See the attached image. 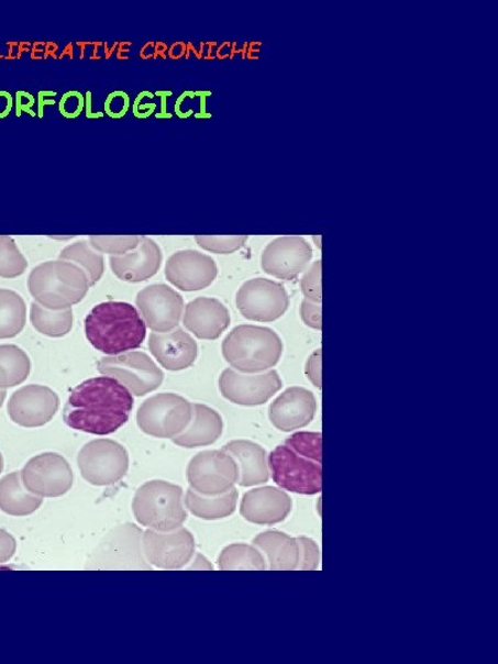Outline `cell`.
Returning <instances> with one entry per match:
<instances>
[{
  "label": "cell",
  "instance_id": "cell-1",
  "mask_svg": "<svg viewBox=\"0 0 498 664\" xmlns=\"http://www.w3.org/2000/svg\"><path fill=\"white\" fill-rule=\"evenodd\" d=\"M131 391L108 376L91 378L73 389L64 411L68 428L97 435L119 431L133 409Z\"/></svg>",
  "mask_w": 498,
  "mask_h": 664
},
{
  "label": "cell",
  "instance_id": "cell-2",
  "mask_svg": "<svg viewBox=\"0 0 498 664\" xmlns=\"http://www.w3.org/2000/svg\"><path fill=\"white\" fill-rule=\"evenodd\" d=\"M90 344L108 356L137 350L147 337V325L139 310L124 302H106L92 309L86 319Z\"/></svg>",
  "mask_w": 498,
  "mask_h": 664
},
{
  "label": "cell",
  "instance_id": "cell-3",
  "mask_svg": "<svg viewBox=\"0 0 498 664\" xmlns=\"http://www.w3.org/2000/svg\"><path fill=\"white\" fill-rule=\"evenodd\" d=\"M27 289L36 303L51 310H65L85 299L89 283L77 265L56 261L36 266L29 275Z\"/></svg>",
  "mask_w": 498,
  "mask_h": 664
},
{
  "label": "cell",
  "instance_id": "cell-4",
  "mask_svg": "<svg viewBox=\"0 0 498 664\" xmlns=\"http://www.w3.org/2000/svg\"><path fill=\"white\" fill-rule=\"evenodd\" d=\"M283 352L281 337L265 327H236L222 344L224 359L233 369L243 373H263L276 367Z\"/></svg>",
  "mask_w": 498,
  "mask_h": 664
},
{
  "label": "cell",
  "instance_id": "cell-5",
  "mask_svg": "<svg viewBox=\"0 0 498 664\" xmlns=\"http://www.w3.org/2000/svg\"><path fill=\"white\" fill-rule=\"evenodd\" d=\"M132 510L139 523L159 532L174 531L188 520L181 487L164 480L142 485L133 497Z\"/></svg>",
  "mask_w": 498,
  "mask_h": 664
},
{
  "label": "cell",
  "instance_id": "cell-6",
  "mask_svg": "<svg viewBox=\"0 0 498 664\" xmlns=\"http://www.w3.org/2000/svg\"><path fill=\"white\" fill-rule=\"evenodd\" d=\"M192 418V403L178 394L162 392L145 400L137 412L139 428L157 439H174Z\"/></svg>",
  "mask_w": 498,
  "mask_h": 664
},
{
  "label": "cell",
  "instance_id": "cell-7",
  "mask_svg": "<svg viewBox=\"0 0 498 664\" xmlns=\"http://www.w3.org/2000/svg\"><path fill=\"white\" fill-rule=\"evenodd\" d=\"M268 471L281 489L300 495H316L323 489L321 464L305 458L287 445H278L268 456Z\"/></svg>",
  "mask_w": 498,
  "mask_h": 664
},
{
  "label": "cell",
  "instance_id": "cell-8",
  "mask_svg": "<svg viewBox=\"0 0 498 664\" xmlns=\"http://www.w3.org/2000/svg\"><path fill=\"white\" fill-rule=\"evenodd\" d=\"M82 479L95 486L119 483L130 469V455L122 444L112 440L87 443L78 455Z\"/></svg>",
  "mask_w": 498,
  "mask_h": 664
},
{
  "label": "cell",
  "instance_id": "cell-9",
  "mask_svg": "<svg viewBox=\"0 0 498 664\" xmlns=\"http://www.w3.org/2000/svg\"><path fill=\"white\" fill-rule=\"evenodd\" d=\"M98 368L101 375L118 379L136 397L147 396L158 389L164 379L163 372L155 362L139 351L103 357Z\"/></svg>",
  "mask_w": 498,
  "mask_h": 664
},
{
  "label": "cell",
  "instance_id": "cell-10",
  "mask_svg": "<svg viewBox=\"0 0 498 664\" xmlns=\"http://www.w3.org/2000/svg\"><path fill=\"white\" fill-rule=\"evenodd\" d=\"M235 303L247 320L273 323L286 314L290 302L284 285L267 278H253L239 288Z\"/></svg>",
  "mask_w": 498,
  "mask_h": 664
},
{
  "label": "cell",
  "instance_id": "cell-11",
  "mask_svg": "<svg viewBox=\"0 0 498 664\" xmlns=\"http://www.w3.org/2000/svg\"><path fill=\"white\" fill-rule=\"evenodd\" d=\"M191 489L202 495H222L233 489L239 480L237 464L225 451H204L196 454L188 466Z\"/></svg>",
  "mask_w": 498,
  "mask_h": 664
},
{
  "label": "cell",
  "instance_id": "cell-12",
  "mask_svg": "<svg viewBox=\"0 0 498 664\" xmlns=\"http://www.w3.org/2000/svg\"><path fill=\"white\" fill-rule=\"evenodd\" d=\"M283 389V379L276 370L243 373L226 368L220 377L224 399L242 407H258Z\"/></svg>",
  "mask_w": 498,
  "mask_h": 664
},
{
  "label": "cell",
  "instance_id": "cell-13",
  "mask_svg": "<svg viewBox=\"0 0 498 664\" xmlns=\"http://www.w3.org/2000/svg\"><path fill=\"white\" fill-rule=\"evenodd\" d=\"M20 474L26 489L43 498L66 495L75 480L69 463L57 453L34 456Z\"/></svg>",
  "mask_w": 498,
  "mask_h": 664
},
{
  "label": "cell",
  "instance_id": "cell-14",
  "mask_svg": "<svg viewBox=\"0 0 498 664\" xmlns=\"http://www.w3.org/2000/svg\"><path fill=\"white\" fill-rule=\"evenodd\" d=\"M142 550L151 565L179 569L188 565L195 554V538L182 527L170 532L148 529L142 536Z\"/></svg>",
  "mask_w": 498,
  "mask_h": 664
},
{
  "label": "cell",
  "instance_id": "cell-15",
  "mask_svg": "<svg viewBox=\"0 0 498 664\" xmlns=\"http://www.w3.org/2000/svg\"><path fill=\"white\" fill-rule=\"evenodd\" d=\"M313 257V248L302 236H279L269 243L262 255L264 273L284 281H292L303 274Z\"/></svg>",
  "mask_w": 498,
  "mask_h": 664
},
{
  "label": "cell",
  "instance_id": "cell-16",
  "mask_svg": "<svg viewBox=\"0 0 498 664\" xmlns=\"http://www.w3.org/2000/svg\"><path fill=\"white\" fill-rule=\"evenodd\" d=\"M140 314L154 332H168L179 327L184 314V299L166 285H152L136 298Z\"/></svg>",
  "mask_w": 498,
  "mask_h": 664
},
{
  "label": "cell",
  "instance_id": "cell-17",
  "mask_svg": "<svg viewBox=\"0 0 498 664\" xmlns=\"http://www.w3.org/2000/svg\"><path fill=\"white\" fill-rule=\"evenodd\" d=\"M59 408L57 394L45 386H26L15 391L8 402L10 419L26 429L43 428Z\"/></svg>",
  "mask_w": 498,
  "mask_h": 664
},
{
  "label": "cell",
  "instance_id": "cell-18",
  "mask_svg": "<svg viewBox=\"0 0 498 664\" xmlns=\"http://www.w3.org/2000/svg\"><path fill=\"white\" fill-rule=\"evenodd\" d=\"M218 276V266L209 255L196 251L173 254L165 265V277L184 292L210 287Z\"/></svg>",
  "mask_w": 498,
  "mask_h": 664
},
{
  "label": "cell",
  "instance_id": "cell-19",
  "mask_svg": "<svg viewBox=\"0 0 498 664\" xmlns=\"http://www.w3.org/2000/svg\"><path fill=\"white\" fill-rule=\"evenodd\" d=\"M317 413L314 394L302 387L286 389L269 407L268 418L283 432L305 429Z\"/></svg>",
  "mask_w": 498,
  "mask_h": 664
},
{
  "label": "cell",
  "instance_id": "cell-20",
  "mask_svg": "<svg viewBox=\"0 0 498 664\" xmlns=\"http://www.w3.org/2000/svg\"><path fill=\"white\" fill-rule=\"evenodd\" d=\"M292 507V498L284 490L274 486H264L243 496L241 514L247 522L274 525L285 522Z\"/></svg>",
  "mask_w": 498,
  "mask_h": 664
},
{
  "label": "cell",
  "instance_id": "cell-21",
  "mask_svg": "<svg viewBox=\"0 0 498 664\" xmlns=\"http://www.w3.org/2000/svg\"><path fill=\"white\" fill-rule=\"evenodd\" d=\"M150 350L159 365L170 372L190 368L197 356V342L181 328L168 332H153L150 336Z\"/></svg>",
  "mask_w": 498,
  "mask_h": 664
},
{
  "label": "cell",
  "instance_id": "cell-22",
  "mask_svg": "<svg viewBox=\"0 0 498 664\" xmlns=\"http://www.w3.org/2000/svg\"><path fill=\"white\" fill-rule=\"evenodd\" d=\"M182 323L197 339L217 340L231 325L230 310L214 298H197L186 306Z\"/></svg>",
  "mask_w": 498,
  "mask_h": 664
},
{
  "label": "cell",
  "instance_id": "cell-23",
  "mask_svg": "<svg viewBox=\"0 0 498 664\" xmlns=\"http://www.w3.org/2000/svg\"><path fill=\"white\" fill-rule=\"evenodd\" d=\"M163 262L161 246L147 236H142L137 248L121 256H111L113 275L121 281L139 284L158 274Z\"/></svg>",
  "mask_w": 498,
  "mask_h": 664
},
{
  "label": "cell",
  "instance_id": "cell-24",
  "mask_svg": "<svg viewBox=\"0 0 498 664\" xmlns=\"http://www.w3.org/2000/svg\"><path fill=\"white\" fill-rule=\"evenodd\" d=\"M223 419L214 409L203 403H192V418L188 428L173 439L182 449L207 447L221 439Z\"/></svg>",
  "mask_w": 498,
  "mask_h": 664
},
{
  "label": "cell",
  "instance_id": "cell-25",
  "mask_svg": "<svg viewBox=\"0 0 498 664\" xmlns=\"http://www.w3.org/2000/svg\"><path fill=\"white\" fill-rule=\"evenodd\" d=\"M223 451L230 453L237 464L239 485L252 487L268 482L267 455L261 444L236 440L225 444Z\"/></svg>",
  "mask_w": 498,
  "mask_h": 664
},
{
  "label": "cell",
  "instance_id": "cell-26",
  "mask_svg": "<svg viewBox=\"0 0 498 664\" xmlns=\"http://www.w3.org/2000/svg\"><path fill=\"white\" fill-rule=\"evenodd\" d=\"M272 569H296L299 562L297 539L278 531H268L254 539Z\"/></svg>",
  "mask_w": 498,
  "mask_h": 664
},
{
  "label": "cell",
  "instance_id": "cell-27",
  "mask_svg": "<svg viewBox=\"0 0 498 664\" xmlns=\"http://www.w3.org/2000/svg\"><path fill=\"white\" fill-rule=\"evenodd\" d=\"M43 497L30 493L22 474H8L0 479V510L9 516L25 517L35 513L43 506Z\"/></svg>",
  "mask_w": 498,
  "mask_h": 664
},
{
  "label": "cell",
  "instance_id": "cell-28",
  "mask_svg": "<svg viewBox=\"0 0 498 664\" xmlns=\"http://www.w3.org/2000/svg\"><path fill=\"white\" fill-rule=\"evenodd\" d=\"M239 493L236 489L222 495H202L189 490L185 497V506L196 517L204 521L222 520L232 516L236 510Z\"/></svg>",
  "mask_w": 498,
  "mask_h": 664
},
{
  "label": "cell",
  "instance_id": "cell-29",
  "mask_svg": "<svg viewBox=\"0 0 498 664\" xmlns=\"http://www.w3.org/2000/svg\"><path fill=\"white\" fill-rule=\"evenodd\" d=\"M25 324V300L14 290L0 288V340L18 336Z\"/></svg>",
  "mask_w": 498,
  "mask_h": 664
},
{
  "label": "cell",
  "instance_id": "cell-30",
  "mask_svg": "<svg viewBox=\"0 0 498 664\" xmlns=\"http://www.w3.org/2000/svg\"><path fill=\"white\" fill-rule=\"evenodd\" d=\"M30 372L31 361L24 350L15 345H0V389L20 386Z\"/></svg>",
  "mask_w": 498,
  "mask_h": 664
},
{
  "label": "cell",
  "instance_id": "cell-31",
  "mask_svg": "<svg viewBox=\"0 0 498 664\" xmlns=\"http://www.w3.org/2000/svg\"><path fill=\"white\" fill-rule=\"evenodd\" d=\"M59 261L77 265L85 272L89 287L97 285L106 273V261L88 242L70 244L59 254Z\"/></svg>",
  "mask_w": 498,
  "mask_h": 664
},
{
  "label": "cell",
  "instance_id": "cell-32",
  "mask_svg": "<svg viewBox=\"0 0 498 664\" xmlns=\"http://www.w3.org/2000/svg\"><path fill=\"white\" fill-rule=\"evenodd\" d=\"M30 319L40 334L49 337L65 336L73 328L71 309L51 310L35 302L31 306Z\"/></svg>",
  "mask_w": 498,
  "mask_h": 664
},
{
  "label": "cell",
  "instance_id": "cell-33",
  "mask_svg": "<svg viewBox=\"0 0 498 664\" xmlns=\"http://www.w3.org/2000/svg\"><path fill=\"white\" fill-rule=\"evenodd\" d=\"M221 569H265L264 554L255 545L232 544L223 549L218 558Z\"/></svg>",
  "mask_w": 498,
  "mask_h": 664
},
{
  "label": "cell",
  "instance_id": "cell-34",
  "mask_svg": "<svg viewBox=\"0 0 498 664\" xmlns=\"http://www.w3.org/2000/svg\"><path fill=\"white\" fill-rule=\"evenodd\" d=\"M27 268V261L19 251L13 237L0 235V277L15 278Z\"/></svg>",
  "mask_w": 498,
  "mask_h": 664
},
{
  "label": "cell",
  "instance_id": "cell-35",
  "mask_svg": "<svg viewBox=\"0 0 498 664\" xmlns=\"http://www.w3.org/2000/svg\"><path fill=\"white\" fill-rule=\"evenodd\" d=\"M141 241L139 235H95L90 237V245L100 254L121 256L137 248Z\"/></svg>",
  "mask_w": 498,
  "mask_h": 664
},
{
  "label": "cell",
  "instance_id": "cell-36",
  "mask_svg": "<svg viewBox=\"0 0 498 664\" xmlns=\"http://www.w3.org/2000/svg\"><path fill=\"white\" fill-rule=\"evenodd\" d=\"M286 445L305 458L323 462V435L320 432H296L287 439Z\"/></svg>",
  "mask_w": 498,
  "mask_h": 664
},
{
  "label": "cell",
  "instance_id": "cell-37",
  "mask_svg": "<svg viewBox=\"0 0 498 664\" xmlns=\"http://www.w3.org/2000/svg\"><path fill=\"white\" fill-rule=\"evenodd\" d=\"M247 239L246 235H199L195 236V242L206 252L231 255L241 251Z\"/></svg>",
  "mask_w": 498,
  "mask_h": 664
},
{
  "label": "cell",
  "instance_id": "cell-38",
  "mask_svg": "<svg viewBox=\"0 0 498 664\" xmlns=\"http://www.w3.org/2000/svg\"><path fill=\"white\" fill-rule=\"evenodd\" d=\"M321 268H323V265H321L320 261L311 264L310 267L307 268L302 279H300V290H302L306 299L316 303H321V299H323V290H321Z\"/></svg>",
  "mask_w": 498,
  "mask_h": 664
},
{
  "label": "cell",
  "instance_id": "cell-39",
  "mask_svg": "<svg viewBox=\"0 0 498 664\" xmlns=\"http://www.w3.org/2000/svg\"><path fill=\"white\" fill-rule=\"evenodd\" d=\"M299 546L298 569H317L320 564V549L313 539L297 538Z\"/></svg>",
  "mask_w": 498,
  "mask_h": 664
},
{
  "label": "cell",
  "instance_id": "cell-40",
  "mask_svg": "<svg viewBox=\"0 0 498 664\" xmlns=\"http://www.w3.org/2000/svg\"><path fill=\"white\" fill-rule=\"evenodd\" d=\"M300 318L303 323L316 330L323 328V310H321V303L311 302V300L305 299L300 305Z\"/></svg>",
  "mask_w": 498,
  "mask_h": 664
},
{
  "label": "cell",
  "instance_id": "cell-41",
  "mask_svg": "<svg viewBox=\"0 0 498 664\" xmlns=\"http://www.w3.org/2000/svg\"><path fill=\"white\" fill-rule=\"evenodd\" d=\"M130 107V98L126 92L115 91L106 101V111L109 117L120 119L126 115Z\"/></svg>",
  "mask_w": 498,
  "mask_h": 664
},
{
  "label": "cell",
  "instance_id": "cell-42",
  "mask_svg": "<svg viewBox=\"0 0 498 664\" xmlns=\"http://www.w3.org/2000/svg\"><path fill=\"white\" fill-rule=\"evenodd\" d=\"M82 106H85V101H82V97L79 92L70 91L62 98L59 111L65 118L75 119L79 115Z\"/></svg>",
  "mask_w": 498,
  "mask_h": 664
},
{
  "label": "cell",
  "instance_id": "cell-43",
  "mask_svg": "<svg viewBox=\"0 0 498 664\" xmlns=\"http://www.w3.org/2000/svg\"><path fill=\"white\" fill-rule=\"evenodd\" d=\"M321 367H323V352L319 348L311 354L306 366L308 379L319 389L321 388Z\"/></svg>",
  "mask_w": 498,
  "mask_h": 664
},
{
  "label": "cell",
  "instance_id": "cell-44",
  "mask_svg": "<svg viewBox=\"0 0 498 664\" xmlns=\"http://www.w3.org/2000/svg\"><path fill=\"white\" fill-rule=\"evenodd\" d=\"M15 552V538L4 531V529H0V564L8 563L14 556Z\"/></svg>",
  "mask_w": 498,
  "mask_h": 664
},
{
  "label": "cell",
  "instance_id": "cell-45",
  "mask_svg": "<svg viewBox=\"0 0 498 664\" xmlns=\"http://www.w3.org/2000/svg\"><path fill=\"white\" fill-rule=\"evenodd\" d=\"M12 107V97H10L7 91H0V119L8 117Z\"/></svg>",
  "mask_w": 498,
  "mask_h": 664
},
{
  "label": "cell",
  "instance_id": "cell-46",
  "mask_svg": "<svg viewBox=\"0 0 498 664\" xmlns=\"http://www.w3.org/2000/svg\"><path fill=\"white\" fill-rule=\"evenodd\" d=\"M191 568L213 569V566L209 562V560L203 557L201 554H197V556L195 558V563L191 565Z\"/></svg>",
  "mask_w": 498,
  "mask_h": 664
},
{
  "label": "cell",
  "instance_id": "cell-47",
  "mask_svg": "<svg viewBox=\"0 0 498 664\" xmlns=\"http://www.w3.org/2000/svg\"><path fill=\"white\" fill-rule=\"evenodd\" d=\"M5 398H7V391L4 389H0V408L3 407Z\"/></svg>",
  "mask_w": 498,
  "mask_h": 664
},
{
  "label": "cell",
  "instance_id": "cell-48",
  "mask_svg": "<svg viewBox=\"0 0 498 664\" xmlns=\"http://www.w3.org/2000/svg\"><path fill=\"white\" fill-rule=\"evenodd\" d=\"M4 469V461H3V455L2 453H0V473H2Z\"/></svg>",
  "mask_w": 498,
  "mask_h": 664
}]
</instances>
